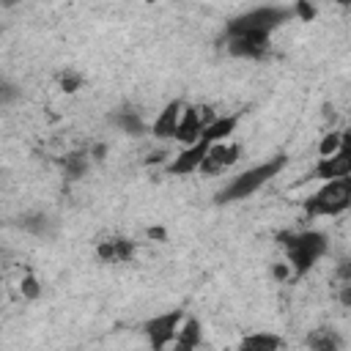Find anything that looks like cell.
<instances>
[{"label":"cell","mask_w":351,"mask_h":351,"mask_svg":"<svg viewBox=\"0 0 351 351\" xmlns=\"http://www.w3.org/2000/svg\"><path fill=\"white\" fill-rule=\"evenodd\" d=\"M277 241L285 250V261L293 269V280L304 277L329 252V241L321 230H299V233L288 230V233H280Z\"/></svg>","instance_id":"cell-1"},{"label":"cell","mask_w":351,"mask_h":351,"mask_svg":"<svg viewBox=\"0 0 351 351\" xmlns=\"http://www.w3.org/2000/svg\"><path fill=\"white\" fill-rule=\"evenodd\" d=\"M285 162H288L285 154H277V156H271V159H266V162H261V165H255V167L239 173L236 178H230V181L217 192L214 203L228 206V203H239V200L255 195L263 184H269L274 176H280V170L285 167Z\"/></svg>","instance_id":"cell-2"},{"label":"cell","mask_w":351,"mask_h":351,"mask_svg":"<svg viewBox=\"0 0 351 351\" xmlns=\"http://www.w3.org/2000/svg\"><path fill=\"white\" fill-rule=\"evenodd\" d=\"M293 19V5L282 8V5H261L252 11H244L241 16L230 19L225 25V36H247V38H258V41H269L271 33L282 25Z\"/></svg>","instance_id":"cell-3"},{"label":"cell","mask_w":351,"mask_h":351,"mask_svg":"<svg viewBox=\"0 0 351 351\" xmlns=\"http://www.w3.org/2000/svg\"><path fill=\"white\" fill-rule=\"evenodd\" d=\"M351 208V176L348 178H335L324 181L307 200H304V214L307 217H337Z\"/></svg>","instance_id":"cell-4"},{"label":"cell","mask_w":351,"mask_h":351,"mask_svg":"<svg viewBox=\"0 0 351 351\" xmlns=\"http://www.w3.org/2000/svg\"><path fill=\"white\" fill-rule=\"evenodd\" d=\"M184 318H186V313H184L181 307H173V310H167V313H159V315L148 318V321L143 324V332H145L151 348H154V351H167V346L176 343Z\"/></svg>","instance_id":"cell-5"},{"label":"cell","mask_w":351,"mask_h":351,"mask_svg":"<svg viewBox=\"0 0 351 351\" xmlns=\"http://www.w3.org/2000/svg\"><path fill=\"white\" fill-rule=\"evenodd\" d=\"M219 115H214L211 107H195V104H186L184 107V115H181V123H178V132H176V140L186 148V145H195L203 132L217 121Z\"/></svg>","instance_id":"cell-6"},{"label":"cell","mask_w":351,"mask_h":351,"mask_svg":"<svg viewBox=\"0 0 351 351\" xmlns=\"http://www.w3.org/2000/svg\"><path fill=\"white\" fill-rule=\"evenodd\" d=\"M208 151H211V143H208L206 137H200L195 145H186L184 151H178V154L167 162V173H170V176H189V173H197L200 165H203V159L208 156Z\"/></svg>","instance_id":"cell-7"},{"label":"cell","mask_w":351,"mask_h":351,"mask_svg":"<svg viewBox=\"0 0 351 351\" xmlns=\"http://www.w3.org/2000/svg\"><path fill=\"white\" fill-rule=\"evenodd\" d=\"M239 156H241V145H233V143H214L211 151H208V156H206L203 165H200V173H203V176H217V173L228 170Z\"/></svg>","instance_id":"cell-8"},{"label":"cell","mask_w":351,"mask_h":351,"mask_svg":"<svg viewBox=\"0 0 351 351\" xmlns=\"http://www.w3.org/2000/svg\"><path fill=\"white\" fill-rule=\"evenodd\" d=\"M315 178L321 181H335V178H348L351 176V145L343 143V148L329 156V159H318L315 170H313Z\"/></svg>","instance_id":"cell-9"},{"label":"cell","mask_w":351,"mask_h":351,"mask_svg":"<svg viewBox=\"0 0 351 351\" xmlns=\"http://www.w3.org/2000/svg\"><path fill=\"white\" fill-rule=\"evenodd\" d=\"M184 101H170L165 104V110H159L154 126H151V134L156 140H176V132H178V123H181V115H184Z\"/></svg>","instance_id":"cell-10"},{"label":"cell","mask_w":351,"mask_h":351,"mask_svg":"<svg viewBox=\"0 0 351 351\" xmlns=\"http://www.w3.org/2000/svg\"><path fill=\"white\" fill-rule=\"evenodd\" d=\"M304 346L310 351H343V337L332 326H315L307 332Z\"/></svg>","instance_id":"cell-11"},{"label":"cell","mask_w":351,"mask_h":351,"mask_svg":"<svg viewBox=\"0 0 351 351\" xmlns=\"http://www.w3.org/2000/svg\"><path fill=\"white\" fill-rule=\"evenodd\" d=\"M110 123L118 126L123 134H132V137H140V134L148 132L143 115H140L134 107H121V110H115V112L110 115Z\"/></svg>","instance_id":"cell-12"},{"label":"cell","mask_w":351,"mask_h":351,"mask_svg":"<svg viewBox=\"0 0 351 351\" xmlns=\"http://www.w3.org/2000/svg\"><path fill=\"white\" fill-rule=\"evenodd\" d=\"M200 343H203V326H200L197 318L189 315V318H184V324L178 329V337L170 346V351H195Z\"/></svg>","instance_id":"cell-13"},{"label":"cell","mask_w":351,"mask_h":351,"mask_svg":"<svg viewBox=\"0 0 351 351\" xmlns=\"http://www.w3.org/2000/svg\"><path fill=\"white\" fill-rule=\"evenodd\" d=\"M285 340L274 332H250L241 337L236 351H282Z\"/></svg>","instance_id":"cell-14"},{"label":"cell","mask_w":351,"mask_h":351,"mask_svg":"<svg viewBox=\"0 0 351 351\" xmlns=\"http://www.w3.org/2000/svg\"><path fill=\"white\" fill-rule=\"evenodd\" d=\"M90 162H93L90 159V151H69L66 156H60V167H63L66 178H71V181L82 178L88 173Z\"/></svg>","instance_id":"cell-15"},{"label":"cell","mask_w":351,"mask_h":351,"mask_svg":"<svg viewBox=\"0 0 351 351\" xmlns=\"http://www.w3.org/2000/svg\"><path fill=\"white\" fill-rule=\"evenodd\" d=\"M19 225H22V230L30 233V236H38V239L52 236V219H49L44 211H27V214H22V217H19Z\"/></svg>","instance_id":"cell-16"},{"label":"cell","mask_w":351,"mask_h":351,"mask_svg":"<svg viewBox=\"0 0 351 351\" xmlns=\"http://www.w3.org/2000/svg\"><path fill=\"white\" fill-rule=\"evenodd\" d=\"M236 123H239V115H219L206 132H203V137L214 145V143H225L233 132H236Z\"/></svg>","instance_id":"cell-17"},{"label":"cell","mask_w":351,"mask_h":351,"mask_svg":"<svg viewBox=\"0 0 351 351\" xmlns=\"http://www.w3.org/2000/svg\"><path fill=\"white\" fill-rule=\"evenodd\" d=\"M340 148H343V132H326V134L321 137V143H318V156H321V159H329V156H335Z\"/></svg>","instance_id":"cell-18"},{"label":"cell","mask_w":351,"mask_h":351,"mask_svg":"<svg viewBox=\"0 0 351 351\" xmlns=\"http://www.w3.org/2000/svg\"><path fill=\"white\" fill-rule=\"evenodd\" d=\"M19 293L25 296V299H30V302H36L41 293H44V288H41V282L36 280V274H25L22 280H19Z\"/></svg>","instance_id":"cell-19"},{"label":"cell","mask_w":351,"mask_h":351,"mask_svg":"<svg viewBox=\"0 0 351 351\" xmlns=\"http://www.w3.org/2000/svg\"><path fill=\"white\" fill-rule=\"evenodd\" d=\"M60 90L63 93H77L80 88H82V74H77V71H71V69H66L63 74H60Z\"/></svg>","instance_id":"cell-20"},{"label":"cell","mask_w":351,"mask_h":351,"mask_svg":"<svg viewBox=\"0 0 351 351\" xmlns=\"http://www.w3.org/2000/svg\"><path fill=\"white\" fill-rule=\"evenodd\" d=\"M134 252H137V247H134V241H132V239L115 236V255H118V263L132 261V258H134Z\"/></svg>","instance_id":"cell-21"},{"label":"cell","mask_w":351,"mask_h":351,"mask_svg":"<svg viewBox=\"0 0 351 351\" xmlns=\"http://www.w3.org/2000/svg\"><path fill=\"white\" fill-rule=\"evenodd\" d=\"M96 255L101 263H118V255H115V239H104L96 244Z\"/></svg>","instance_id":"cell-22"},{"label":"cell","mask_w":351,"mask_h":351,"mask_svg":"<svg viewBox=\"0 0 351 351\" xmlns=\"http://www.w3.org/2000/svg\"><path fill=\"white\" fill-rule=\"evenodd\" d=\"M271 277H274L277 282H288V280L293 277L291 263H288V261H277V263H271Z\"/></svg>","instance_id":"cell-23"},{"label":"cell","mask_w":351,"mask_h":351,"mask_svg":"<svg viewBox=\"0 0 351 351\" xmlns=\"http://www.w3.org/2000/svg\"><path fill=\"white\" fill-rule=\"evenodd\" d=\"M335 277H337L340 282H351V255H346V258H340V261H337Z\"/></svg>","instance_id":"cell-24"},{"label":"cell","mask_w":351,"mask_h":351,"mask_svg":"<svg viewBox=\"0 0 351 351\" xmlns=\"http://www.w3.org/2000/svg\"><path fill=\"white\" fill-rule=\"evenodd\" d=\"M293 16H299L302 22H310L315 16V5L313 3H296L293 5Z\"/></svg>","instance_id":"cell-25"},{"label":"cell","mask_w":351,"mask_h":351,"mask_svg":"<svg viewBox=\"0 0 351 351\" xmlns=\"http://www.w3.org/2000/svg\"><path fill=\"white\" fill-rule=\"evenodd\" d=\"M337 302H340V307H348V310H351V282H340V288H337Z\"/></svg>","instance_id":"cell-26"},{"label":"cell","mask_w":351,"mask_h":351,"mask_svg":"<svg viewBox=\"0 0 351 351\" xmlns=\"http://www.w3.org/2000/svg\"><path fill=\"white\" fill-rule=\"evenodd\" d=\"M167 159H170V151L159 148V151H154V154H151L145 162H148V165H159V162H167Z\"/></svg>","instance_id":"cell-27"},{"label":"cell","mask_w":351,"mask_h":351,"mask_svg":"<svg viewBox=\"0 0 351 351\" xmlns=\"http://www.w3.org/2000/svg\"><path fill=\"white\" fill-rule=\"evenodd\" d=\"M104 156H107V145H104V143H96V145L90 148V159H93V162H101Z\"/></svg>","instance_id":"cell-28"},{"label":"cell","mask_w":351,"mask_h":351,"mask_svg":"<svg viewBox=\"0 0 351 351\" xmlns=\"http://www.w3.org/2000/svg\"><path fill=\"white\" fill-rule=\"evenodd\" d=\"M0 99H3V104H11V99H14V85H11V82H3Z\"/></svg>","instance_id":"cell-29"},{"label":"cell","mask_w":351,"mask_h":351,"mask_svg":"<svg viewBox=\"0 0 351 351\" xmlns=\"http://www.w3.org/2000/svg\"><path fill=\"white\" fill-rule=\"evenodd\" d=\"M148 236L151 239H165V230L162 228H148Z\"/></svg>","instance_id":"cell-30"},{"label":"cell","mask_w":351,"mask_h":351,"mask_svg":"<svg viewBox=\"0 0 351 351\" xmlns=\"http://www.w3.org/2000/svg\"><path fill=\"white\" fill-rule=\"evenodd\" d=\"M343 143H346V145H351V129H348V132H343Z\"/></svg>","instance_id":"cell-31"}]
</instances>
